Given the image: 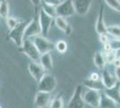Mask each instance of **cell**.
I'll return each instance as SVG.
<instances>
[{
	"mask_svg": "<svg viewBox=\"0 0 120 108\" xmlns=\"http://www.w3.org/2000/svg\"><path fill=\"white\" fill-rule=\"evenodd\" d=\"M103 1L110 8L120 13V0H103Z\"/></svg>",
	"mask_w": 120,
	"mask_h": 108,
	"instance_id": "cell-26",
	"label": "cell"
},
{
	"mask_svg": "<svg viewBox=\"0 0 120 108\" xmlns=\"http://www.w3.org/2000/svg\"><path fill=\"white\" fill-rule=\"evenodd\" d=\"M30 2H31V4L33 5H35V6H38V5H40V3H41V0H30Z\"/></svg>",
	"mask_w": 120,
	"mask_h": 108,
	"instance_id": "cell-37",
	"label": "cell"
},
{
	"mask_svg": "<svg viewBox=\"0 0 120 108\" xmlns=\"http://www.w3.org/2000/svg\"><path fill=\"white\" fill-rule=\"evenodd\" d=\"M98 108H118V104L109 97L104 92H101L100 104Z\"/></svg>",
	"mask_w": 120,
	"mask_h": 108,
	"instance_id": "cell-16",
	"label": "cell"
},
{
	"mask_svg": "<svg viewBox=\"0 0 120 108\" xmlns=\"http://www.w3.org/2000/svg\"><path fill=\"white\" fill-rule=\"evenodd\" d=\"M49 108H64V100L61 95H56L53 99H51Z\"/></svg>",
	"mask_w": 120,
	"mask_h": 108,
	"instance_id": "cell-22",
	"label": "cell"
},
{
	"mask_svg": "<svg viewBox=\"0 0 120 108\" xmlns=\"http://www.w3.org/2000/svg\"><path fill=\"white\" fill-rule=\"evenodd\" d=\"M82 85H78L75 89L72 97L70 98L69 102L67 104L68 108H84L85 103L82 98Z\"/></svg>",
	"mask_w": 120,
	"mask_h": 108,
	"instance_id": "cell-8",
	"label": "cell"
},
{
	"mask_svg": "<svg viewBox=\"0 0 120 108\" xmlns=\"http://www.w3.org/2000/svg\"><path fill=\"white\" fill-rule=\"evenodd\" d=\"M51 94L42 91H38L36 93L33 104L35 108H46L49 106L51 101Z\"/></svg>",
	"mask_w": 120,
	"mask_h": 108,
	"instance_id": "cell-9",
	"label": "cell"
},
{
	"mask_svg": "<svg viewBox=\"0 0 120 108\" xmlns=\"http://www.w3.org/2000/svg\"><path fill=\"white\" fill-rule=\"evenodd\" d=\"M99 39H100V41L102 44H105V43L109 41V37H108V34H100V35H99Z\"/></svg>",
	"mask_w": 120,
	"mask_h": 108,
	"instance_id": "cell-31",
	"label": "cell"
},
{
	"mask_svg": "<svg viewBox=\"0 0 120 108\" xmlns=\"http://www.w3.org/2000/svg\"><path fill=\"white\" fill-rule=\"evenodd\" d=\"M119 51H111L109 52H103L104 53V57H105L106 63L108 64H113V62L116 59V57L118 56L117 53Z\"/></svg>",
	"mask_w": 120,
	"mask_h": 108,
	"instance_id": "cell-25",
	"label": "cell"
},
{
	"mask_svg": "<svg viewBox=\"0 0 120 108\" xmlns=\"http://www.w3.org/2000/svg\"><path fill=\"white\" fill-rule=\"evenodd\" d=\"M33 43L40 55L45 54V53H50L51 51L55 49V45L50 41H49L48 38L41 35L36 36L33 40Z\"/></svg>",
	"mask_w": 120,
	"mask_h": 108,
	"instance_id": "cell-6",
	"label": "cell"
},
{
	"mask_svg": "<svg viewBox=\"0 0 120 108\" xmlns=\"http://www.w3.org/2000/svg\"><path fill=\"white\" fill-rule=\"evenodd\" d=\"M40 35V27L39 24V19L38 18H33L30 20L26 26V29L24 32V37H32V36Z\"/></svg>",
	"mask_w": 120,
	"mask_h": 108,
	"instance_id": "cell-12",
	"label": "cell"
},
{
	"mask_svg": "<svg viewBox=\"0 0 120 108\" xmlns=\"http://www.w3.org/2000/svg\"><path fill=\"white\" fill-rule=\"evenodd\" d=\"M100 95H101V91L87 88L82 93V98L85 104H88L93 108H98L100 101Z\"/></svg>",
	"mask_w": 120,
	"mask_h": 108,
	"instance_id": "cell-5",
	"label": "cell"
},
{
	"mask_svg": "<svg viewBox=\"0 0 120 108\" xmlns=\"http://www.w3.org/2000/svg\"><path fill=\"white\" fill-rule=\"evenodd\" d=\"M21 49H22V52H23L24 54H26V56L29 57L32 61L39 63L40 54V52H38V50H37V48L34 45L33 41L29 40V39H24Z\"/></svg>",
	"mask_w": 120,
	"mask_h": 108,
	"instance_id": "cell-4",
	"label": "cell"
},
{
	"mask_svg": "<svg viewBox=\"0 0 120 108\" xmlns=\"http://www.w3.org/2000/svg\"><path fill=\"white\" fill-rule=\"evenodd\" d=\"M28 70L30 76L35 79L37 82H39L40 78L44 76L45 74V70L43 69V68L40 66V63L38 62H30L28 65Z\"/></svg>",
	"mask_w": 120,
	"mask_h": 108,
	"instance_id": "cell-14",
	"label": "cell"
},
{
	"mask_svg": "<svg viewBox=\"0 0 120 108\" xmlns=\"http://www.w3.org/2000/svg\"><path fill=\"white\" fill-rule=\"evenodd\" d=\"M72 32H73V28H72V26L69 24V26L67 27V29H66V30H65V35L70 36L71 34H72Z\"/></svg>",
	"mask_w": 120,
	"mask_h": 108,
	"instance_id": "cell-36",
	"label": "cell"
},
{
	"mask_svg": "<svg viewBox=\"0 0 120 108\" xmlns=\"http://www.w3.org/2000/svg\"><path fill=\"white\" fill-rule=\"evenodd\" d=\"M56 16H61L64 18L71 17L75 14L73 0H64L56 5Z\"/></svg>",
	"mask_w": 120,
	"mask_h": 108,
	"instance_id": "cell-3",
	"label": "cell"
},
{
	"mask_svg": "<svg viewBox=\"0 0 120 108\" xmlns=\"http://www.w3.org/2000/svg\"><path fill=\"white\" fill-rule=\"evenodd\" d=\"M30 21H24V22H20L17 24L14 29H12L8 32V38L11 39L15 42V44L17 47L21 48L23 41H24V32L26 29V26L28 25Z\"/></svg>",
	"mask_w": 120,
	"mask_h": 108,
	"instance_id": "cell-1",
	"label": "cell"
},
{
	"mask_svg": "<svg viewBox=\"0 0 120 108\" xmlns=\"http://www.w3.org/2000/svg\"><path fill=\"white\" fill-rule=\"evenodd\" d=\"M57 81L55 76L51 74H44V76L40 78L38 82V91L50 93L53 92L56 88Z\"/></svg>",
	"mask_w": 120,
	"mask_h": 108,
	"instance_id": "cell-2",
	"label": "cell"
},
{
	"mask_svg": "<svg viewBox=\"0 0 120 108\" xmlns=\"http://www.w3.org/2000/svg\"><path fill=\"white\" fill-rule=\"evenodd\" d=\"M107 33L114 37L116 40H120V26L115 24L107 26Z\"/></svg>",
	"mask_w": 120,
	"mask_h": 108,
	"instance_id": "cell-23",
	"label": "cell"
},
{
	"mask_svg": "<svg viewBox=\"0 0 120 108\" xmlns=\"http://www.w3.org/2000/svg\"><path fill=\"white\" fill-rule=\"evenodd\" d=\"M40 9H42L46 15H48V16L52 17V18H55L56 16V5H48V4H44L43 3Z\"/></svg>",
	"mask_w": 120,
	"mask_h": 108,
	"instance_id": "cell-24",
	"label": "cell"
},
{
	"mask_svg": "<svg viewBox=\"0 0 120 108\" xmlns=\"http://www.w3.org/2000/svg\"><path fill=\"white\" fill-rule=\"evenodd\" d=\"M55 48L59 53L63 54V53H65L67 51V43L64 40H59V41L56 43Z\"/></svg>",
	"mask_w": 120,
	"mask_h": 108,
	"instance_id": "cell-27",
	"label": "cell"
},
{
	"mask_svg": "<svg viewBox=\"0 0 120 108\" xmlns=\"http://www.w3.org/2000/svg\"><path fill=\"white\" fill-rule=\"evenodd\" d=\"M103 92L110 97L113 101H115L118 105H120V84L117 83L115 87L109 89H104Z\"/></svg>",
	"mask_w": 120,
	"mask_h": 108,
	"instance_id": "cell-15",
	"label": "cell"
},
{
	"mask_svg": "<svg viewBox=\"0 0 120 108\" xmlns=\"http://www.w3.org/2000/svg\"><path fill=\"white\" fill-rule=\"evenodd\" d=\"M54 22H55V24L56 25V27L64 32L67 29V27L69 26V24L67 23L66 19L64 17H61V16H56L54 18Z\"/></svg>",
	"mask_w": 120,
	"mask_h": 108,
	"instance_id": "cell-20",
	"label": "cell"
},
{
	"mask_svg": "<svg viewBox=\"0 0 120 108\" xmlns=\"http://www.w3.org/2000/svg\"><path fill=\"white\" fill-rule=\"evenodd\" d=\"M89 79L92 80V81H99L100 80V75L97 72H92L89 77Z\"/></svg>",
	"mask_w": 120,
	"mask_h": 108,
	"instance_id": "cell-30",
	"label": "cell"
},
{
	"mask_svg": "<svg viewBox=\"0 0 120 108\" xmlns=\"http://www.w3.org/2000/svg\"><path fill=\"white\" fill-rule=\"evenodd\" d=\"M114 76L116 78L117 82L120 84V67L119 68H116L115 71H114Z\"/></svg>",
	"mask_w": 120,
	"mask_h": 108,
	"instance_id": "cell-34",
	"label": "cell"
},
{
	"mask_svg": "<svg viewBox=\"0 0 120 108\" xmlns=\"http://www.w3.org/2000/svg\"><path fill=\"white\" fill-rule=\"evenodd\" d=\"M39 24H40V35L43 37H48L49 33L50 28H51V24L54 21V18L50 17L48 15H46L43 12L42 9H40L39 12Z\"/></svg>",
	"mask_w": 120,
	"mask_h": 108,
	"instance_id": "cell-7",
	"label": "cell"
},
{
	"mask_svg": "<svg viewBox=\"0 0 120 108\" xmlns=\"http://www.w3.org/2000/svg\"><path fill=\"white\" fill-rule=\"evenodd\" d=\"M100 80L104 87V89H109V88L115 87L117 84V80L114 75H112L108 69H103L100 75Z\"/></svg>",
	"mask_w": 120,
	"mask_h": 108,
	"instance_id": "cell-11",
	"label": "cell"
},
{
	"mask_svg": "<svg viewBox=\"0 0 120 108\" xmlns=\"http://www.w3.org/2000/svg\"><path fill=\"white\" fill-rule=\"evenodd\" d=\"M103 50H104V52H109L113 51L109 41V42H107V43H105V44H103Z\"/></svg>",
	"mask_w": 120,
	"mask_h": 108,
	"instance_id": "cell-33",
	"label": "cell"
},
{
	"mask_svg": "<svg viewBox=\"0 0 120 108\" xmlns=\"http://www.w3.org/2000/svg\"><path fill=\"white\" fill-rule=\"evenodd\" d=\"M0 108H2V107H1V105H0Z\"/></svg>",
	"mask_w": 120,
	"mask_h": 108,
	"instance_id": "cell-38",
	"label": "cell"
},
{
	"mask_svg": "<svg viewBox=\"0 0 120 108\" xmlns=\"http://www.w3.org/2000/svg\"><path fill=\"white\" fill-rule=\"evenodd\" d=\"M39 63L40 64V66L43 68V69L45 71L46 70H50L53 68V59H52V56L50 55V53L41 54Z\"/></svg>",
	"mask_w": 120,
	"mask_h": 108,
	"instance_id": "cell-17",
	"label": "cell"
},
{
	"mask_svg": "<svg viewBox=\"0 0 120 108\" xmlns=\"http://www.w3.org/2000/svg\"><path fill=\"white\" fill-rule=\"evenodd\" d=\"M9 16V4L7 0H0V17L6 19Z\"/></svg>",
	"mask_w": 120,
	"mask_h": 108,
	"instance_id": "cell-21",
	"label": "cell"
},
{
	"mask_svg": "<svg viewBox=\"0 0 120 108\" xmlns=\"http://www.w3.org/2000/svg\"><path fill=\"white\" fill-rule=\"evenodd\" d=\"M44 4H48V5H57L60 3V0H41Z\"/></svg>",
	"mask_w": 120,
	"mask_h": 108,
	"instance_id": "cell-32",
	"label": "cell"
},
{
	"mask_svg": "<svg viewBox=\"0 0 120 108\" xmlns=\"http://www.w3.org/2000/svg\"><path fill=\"white\" fill-rule=\"evenodd\" d=\"M112 50L113 51H120V40H113V41H109Z\"/></svg>",
	"mask_w": 120,
	"mask_h": 108,
	"instance_id": "cell-29",
	"label": "cell"
},
{
	"mask_svg": "<svg viewBox=\"0 0 120 108\" xmlns=\"http://www.w3.org/2000/svg\"><path fill=\"white\" fill-rule=\"evenodd\" d=\"M84 86L88 89H94V90H98V91H101L102 89H104V87L102 85L101 80L92 81V80H90L88 78L84 81Z\"/></svg>",
	"mask_w": 120,
	"mask_h": 108,
	"instance_id": "cell-19",
	"label": "cell"
},
{
	"mask_svg": "<svg viewBox=\"0 0 120 108\" xmlns=\"http://www.w3.org/2000/svg\"><path fill=\"white\" fill-rule=\"evenodd\" d=\"M5 21H6V24H7V27H8L9 30L14 29L15 26L17 25V24L19 23L16 18H15V17H11V16H8V17L5 19Z\"/></svg>",
	"mask_w": 120,
	"mask_h": 108,
	"instance_id": "cell-28",
	"label": "cell"
},
{
	"mask_svg": "<svg viewBox=\"0 0 120 108\" xmlns=\"http://www.w3.org/2000/svg\"><path fill=\"white\" fill-rule=\"evenodd\" d=\"M95 30L97 33L100 34H108L107 33V25L104 21V6L100 5V11L97 16V20L95 23Z\"/></svg>",
	"mask_w": 120,
	"mask_h": 108,
	"instance_id": "cell-13",
	"label": "cell"
},
{
	"mask_svg": "<svg viewBox=\"0 0 120 108\" xmlns=\"http://www.w3.org/2000/svg\"><path fill=\"white\" fill-rule=\"evenodd\" d=\"M113 65L115 66V68H119L120 67V57L117 56L114 62H113Z\"/></svg>",
	"mask_w": 120,
	"mask_h": 108,
	"instance_id": "cell-35",
	"label": "cell"
},
{
	"mask_svg": "<svg viewBox=\"0 0 120 108\" xmlns=\"http://www.w3.org/2000/svg\"><path fill=\"white\" fill-rule=\"evenodd\" d=\"M75 14L79 16H86L90 9L92 0H73Z\"/></svg>",
	"mask_w": 120,
	"mask_h": 108,
	"instance_id": "cell-10",
	"label": "cell"
},
{
	"mask_svg": "<svg viewBox=\"0 0 120 108\" xmlns=\"http://www.w3.org/2000/svg\"><path fill=\"white\" fill-rule=\"evenodd\" d=\"M93 63L95 65V67L100 69V70H103L105 69L106 66V60H105V57H104V53L102 52H97L94 54L93 57Z\"/></svg>",
	"mask_w": 120,
	"mask_h": 108,
	"instance_id": "cell-18",
	"label": "cell"
}]
</instances>
